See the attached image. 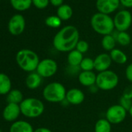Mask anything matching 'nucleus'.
<instances>
[{"instance_id": "f257e3e1", "label": "nucleus", "mask_w": 132, "mask_h": 132, "mask_svg": "<svg viewBox=\"0 0 132 132\" xmlns=\"http://www.w3.org/2000/svg\"><path fill=\"white\" fill-rule=\"evenodd\" d=\"M79 40L78 29L72 25L65 26L54 37L53 46L60 52H70L76 49Z\"/></svg>"}, {"instance_id": "f03ea898", "label": "nucleus", "mask_w": 132, "mask_h": 132, "mask_svg": "<svg viewBox=\"0 0 132 132\" xmlns=\"http://www.w3.org/2000/svg\"><path fill=\"white\" fill-rule=\"evenodd\" d=\"M16 61L23 71L30 73L37 70L40 58L35 51L30 49H22L16 53Z\"/></svg>"}, {"instance_id": "7ed1b4c3", "label": "nucleus", "mask_w": 132, "mask_h": 132, "mask_svg": "<svg viewBox=\"0 0 132 132\" xmlns=\"http://www.w3.org/2000/svg\"><path fill=\"white\" fill-rule=\"evenodd\" d=\"M90 23L93 30L103 36L111 34L115 28L113 20L109 15L101 13H95L92 16Z\"/></svg>"}, {"instance_id": "20e7f679", "label": "nucleus", "mask_w": 132, "mask_h": 132, "mask_svg": "<svg viewBox=\"0 0 132 132\" xmlns=\"http://www.w3.org/2000/svg\"><path fill=\"white\" fill-rule=\"evenodd\" d=\"M66 93L67 90L63 84L58 82H52L44 88L43 97L49 103H57L65 100Z\"/></svg>"}, {"instance_id": "39448f33", "label": "nucleus", "mask_w": 132, "mask_h": 132, "mask_svg": "<svg viewBox=\"0 0 132 132\" xmlns=\"http://www.w3.org/2000/svg\"><path fill=\"white\" fill-rule=\"evenodd\" d=\"M21 113L28 118H36L43 114L44 112V103L34 97L24 99L20 104Z\"/></svg>"}, {"instance_id": "423d86ee", "label": "nucleus", "mask_w": 132, "mask_h": 132, "mask_svg": "<svg viewBox=\"0 0 132 132\" xmlns=\"http://www.w3.org/2000/svg\"><path fill=\"white\" fill-rule=\"evenodd\" d=\"M119 83V77L116 72L106 70L96 75V86L103 91H110L115 89Z\"/></svg>"}, {"instance_id": "0eeeda50", "label": "nucleus", "mask_w": 132, "mask_h": 132, "mask_svg": "<svg viewBox=\"0 0 132 132\" xmlns=\"http://www.w3.org/2000/svg\"><path fill=\"white\" fill-rule=\"evenodd\" d=\"M57 63L51 58H44L40 61L36 72L42 78H51L57 72Z\"/></svg>"}, {"instance_id": "6e6552de", "label": "nucleus", "mask_w": 132, "mask_h": 132, "mask_svg": "<svg viewBox=\"0 0 132 132\" xmlns=\"http://www.w3.org/2000/svg\"><path fill=\"white\" fill-rule=\"evenodd\" d=\"M127 111L120 104L110 106L106 112V119L111 124H119L127 117Z\"/></svg>"}, {"instance_id": "1a4fd4ad", "label": "nucleus", "mask_w": 132, "mask_h": 132, "mask_svg": "<svg viewBox=\"0 0 132 132\" xmlns=\"http://www.w3.org/2000/svg\"><path fill=\"white\" fill-rule=\"evenodd\" d=\"M114 27L119 32L127 31L132 23L131 13L127 10L119 11L113 18Z\"/></svg>"}, {"instance_id": "9d476101", "label": "nucleus", "mask_w": 132, "mask_h": 132, "mask_svg": "<svg viewBox=\"0 0 132 132\" xmlns=\"http://www.w3.org/2000/svg\"><path fill=\"white\" fill-rule=\"evenodd\" d=\"M25 27V19L20 14H16L13 16H12L8 23L9 32L13 36L20 35L24 31Z\"/></svg>"}, {"instance_id": "9b49d317", "label": "nucleus", "mask_w": 132, "mask_h": 132, "mask_svg": "<svg viewBox=\"0 0 132 132\" xmlns=\"http://www.w3.org/2000/svg\"><path fill=\"white\" fill-rule=\"evenodd\" d=\"M96 9L99 13L109 15L119 7L120 0H96Z\"/></svg>"}, {"instance_id": "f8f14e48", "label": "nucleus", "mask_w": 132, "mask_h": 132, "mask_svg": "<svg viewBox=\"0 0 132 132\" xmlns=\"http://www.w3.org/2000/svg\"><path fill=\"white\" fill-rule=\"evenodd\" d=\"M112 62L113 61L110 54H106V53L100 54L94 59L95 70H96L98 72L109 70Z\"/></svg>"}, {"instance_id": "ddd939ff", "label": "nucleus", "mask_w": 132, "mask_h": 132, "mask_svg": "<svg viewBox=\"0 0 132 132\" xmlns=\"http://www.w3.org/2000/svg\"><path fill=\"white\" fill-rule=\"evenodd\" d=\"M20 113L21 110L20 104L8 103L3 111V119L8 122H15Z\"/></svg>"}, {"instance_id": "4468645a", "label": "nucleus", "mask_w": 132, "mask_h": 132, "mask_svg": "<svg viewBox=\"0 0 132 132\" xmlns=\"http://www.w3.org/2000/svg\"><path fill=\"white\" fill-rule=\"evenodd\" d=\"M65 100L72 105H79L84 102L85 94L78 88H72L66 93Z\"/></svg>"}, {"instance_id": "2eb2a0df", "label": "nucleus", "mask_w": 132, "mask_h": 132, "mask_svg": "<svg viewBox=\"0 0 132 132\" xmlns=\"http://www.w3.org/2000/svg\"><path fill=\"white\" fill-rule=\"evenodd\" d=\"M79 82L86 87H92L96 85V75L93 71H82L78 76Z\"/></svg>"}, {"instance_id": "dca6fc26", "label": "nucleus", "mask_w": 132, "mask_h": 132, "mask_svg": "<svg viewBox=\"0 0 132 132\" xmlns=\"http://www.w3.org/2000/svg\"><path fill=\"white\" fill-rule=\"evenodd\" d=\"M42 79L43 78L37 72H30L26 78L25 80L26 86L31 90L36 89L38 87H40V86L41 85Z\"/></svg>"}, {"instance_id": "f3484780", "label": "nucleus", "mask_w": 132, "mask_h": 132, "mask_svg": "<svg viewBox=\"0 0 132 132\" xmlns=\"http://www.w3.org/2000/svg\"><path fill=\"white\" fill-rule=\"evenodd\" d=\"M33 126L26 120H16L10 127V132H34Z\"/></svg>"}, {"instance_id": "a211bd4d", "label": "nucleus", "mask_w": 132, "mask_h": 132, "mask_svg": "<svg viewBox=\"0 0 132 132\" xmlns=\"http://www.w3.org/2000/svg\"><path fill=\"white\" fill-rule=\"evenodd\" d=\"M83 58V54L75 49L69 52L67 57V62L72 67H79Z\"/></svg>"}, {"instance_id": "6ab92c4d", "label": "nucleus", "mask_w": 132, "mask_h": 132, "mask_svg": "<svg viewBox=\"0 0 132 132\" xmlns=\"http://www.w3.org/2000/svg\"><path fill=\"white\" fill-rule=\"evenodd\" d=\"M12 90L10 78L5 73H0V95H7Z\"/></svg>"}, {"instance_id": "aec40b11", "label": "nucleus", "mask_w": 132, "mask_h": 132, "mask_svg": "<svg viewBox=\"0 0 132 132\" xmlns=\"http://www.w3.org/2000/svg\"><path fill=\"white\" fill-rule=\"evenodd\" d=\"M112 61L118 64H124L127 61V54L118 48H114L110 52Z\"/></svg>"}, {"instance_id": "412c9836", "label": "nucleus", "mask_w": 132, "mask_h": 132, "mask_svg": "<svg viewBox=\"0 0 132 132\" xmlns=\"http://www.w3.org/2000/svg\"><path fill=\"white\" fill-rule=\"evenodd\" d=\"M23 93L19 89H12L7 95H6V101L8 103H16L20 104L21 102L23 100Z\"/></svg>"}, {"instance_id": "4be33fe9", "label": "nucleus", "mask_w": 132, "mask_h": 132, "mask_svg": "<svg viewBox=\"0 0 132 132\" xmlns=\"http://www.w3.org/2000/svg\"><path fill=\"white\" fill-rule=\"evenodd\" d=\"M72 9L67 4H63L58 7L57 10V16L61 20H68L72 16Z\"/></svg>"}, {"instance_id": "5701e85b", "label": "nucleus", "mask_w": 132, "mask_h": 132, "mask_svg": "<svg viewBox=\"0 0 132 132\" xmlns=\"http://www.w3.org/2000/svg\"><path fill=\"white\" fill-rule=\"evenodd\" d=\"M112 124L106 119H100L96 121L94 127V132H111Z\"/></svg>"}, {"instance_id": "b1692460", "label": "nucleus", "mask_w": 132, "mask_h": 132, "mask_svg": "<svg viewBox=\"0 0 132 132\" xmlns=\"http://www.w3.org/2000/svg\"><path fill=\"white\" fill-rule=\"evenodd\" d=\"M116 43H117V41H116L115 37L111 34L103 36L102 41H101V44H102L103 48L105 51H110V52L115 48Z\"/></svg>"}, {"instance_id": "393cba45", "label": "nucleus", "mask_w": 132, "mask_h": 132, "mask_svg": "<svg viewBox=\"0 0 132 132\" xmlns=\"http://www.w3.org/2000/svg\"><path fill=\"white\" fill-rule=\"evenodd\" d=\"M12 6L18 11H25L32 5V0H10Z\"/></svg>"}, {"instance_id": "a878e982", "label": "nucleus", "mask_w": 132, "mask_h": 132, "mask_svg": "<svg viewBox=\"0 0 132 132\" xmlns=\"http://www.w3.org/2000/svg\"><path fill=\"white\" fill-rule=\"evenodd\" d=\"M115 39H116V41L121 46H127L130 44V41H131L130 36L126 31L119 32L117 34Z\"/></svg>"}, {"instance_id": "bb28decb", "label": "nucleus", "mask_w": 132, "mask_h": 132, "mask_svg": "<svg viewBox=\"0 0 132 132\" xmlns=\"http://www.w3.org/2000/svg\"><path fill=\"white\" fill-rule=\"evenodd\" d=\"M79 68L82 71H93L95 69L94 59L91 57H84L79 65Z\"/></svg>"}, {"instance_id": "cd10ccee", "label": "nucleus", "mask_w": 132, "mask_h": 132, "mask_svg": "<svg viewBox=\"0 0 132 132\" xmlns=\"http://www.w3.org/2000/svg\"><path fill=\"white\" fill-rule=\"evenodd\" d=\"M61 21L57 16H50L45 20V24L51 28H58L61 25Z\"/></svg>"}, {"instance_id": "c85d7f7f", "label": "nucleus", "mask_w": 132, "mask_h": 132, "mask_svg": "<svg viewBox=\"0 0 132 132\" xmlns=\"http://www.w3.org/2000/svg\"><path fill=\"white\" fill-rule=\"evenodd\" d=\"M89 45L88 42L83 40H79L76 47V49L82 54L86 53L89 51Z\"/></svg>"}, {"instance_id": "c756f323", "label": "nucleus", "mask_w": 132, "mask_h": 132, "mask_svg": "<svg viewBox=\"0 0 132 132\" xmlns=\"http://www.w3.org/2000/svg\"><path fill=\"white\" fill-rule=\"evenodd\" d=\"M119 104L128 112V110H130V108L132 106V100L125 98L121 96V97L120 98V100H119Z\"/></svg>"}, {"instance_id": "7c9ffc66", "label": "nucleus", "mask_w": 132, "mask_h": 132, "mask_svg": "<svg viewBox=\"0 0 132 132\" xmlns=\"http://www.w3.org/2000/svg\"><path fill=\"white\" fill-rule=\"evenodd\" d=\"M50 3V0H32V4L37 9L46 8Z\"/></svg>"}, {"instance_id": "2f4dec72", "label": "nucleus", "mask_w": 132, "mask_h": 132, "mask_svg": "<svg viewBox=\"0 0 132 132\" xmlns=\"http://www.w3.org/2000/svg\"><path fill=\"white\" fill-rule=\"evenodd\" d=\"M122 96L127 98V99H130V100H132V84L127 86L123 89V93H122Z\"/></svg>"}, {"instance_id": "473e14b6", "label": "nucleus", "mask_w": 132, "mask_h": 132, "mask_svg": "<svg viewBox=\"0 0 132 132\" xmlns=\"http://www.w3.org/2000/svg\"><path fill=\"white\" fill-rule=\"evenodd\" d=\"M125 76L127 79L132 84V63L129 64L125 69Z\"/></svg>"}, {"instance_id": "72a5a7b5", "label": "nucleus", "mask_w": 132, "mask_h": 132, "mask_svg": "<svg viewBox=\"0 0 132 132\" xmlns=\"http://www.w3.org/2000/svg\"><path fill=\"white\" fill-rule=\"evenodd\" d=\"M120 3L127 8L132 7V0H120Z\"/></svg>"}, {"instance_id": "f704fd0d", "label": "nucleus", "mask_w": 132, "mask_h": 132, "mask_svg": "<svg viewBox=\"0 0 132 132\" xmlns=\"http://www.w3.org/2000/svg\"><path fill=\"white\" fill-rule=\"evenodd\" d=\"M63 2L64 0H50V3L52 6H57V7H60L61 6L63 5Z\"/></svg>"}, {"instance_id": "c9c22d12", "label": "nucleus", "mask_w": 132, "mask_h": 132, "mask_svg": "<svg viewBox=\"0 0 132 132\" xmlns=\"http://www.w3.org/2000/svg\"><path fill=\"white\" fill-rule=\"evenodd\" d=\"M34 132H52V130L47 127H39L34 130Z\"/></svg>"}, {"instance_id": "e433bc0d", "label": "nucleus", "mask_w": 132, "mask_h": 132, "mask_svg": "<svg viewBox=\"0 0 132 132\" xmlns=\"http://www.w3.org/2000/svg\"><path fill=\"white\" fill-rule=\"evenodd\" d=\"M128 113L130 114V116L131 118H132V106H131V107L130 108V110H128Z\"/></svg>"}, {"instance_id": "4c0bfd02", "label": "nucleus", "mask_w": 132, "mask_h": 132, "mask_svg": "<svg viewBox=\"0 0 132 132\" xmlns=\"http://www.w3.org/2000/svg\"><path fill=\"white\" fill-rule=\"evenodd\" d=\"M0 132H3V131H2V130H1V129H0Z\"/></svg>"}]
</instances>
